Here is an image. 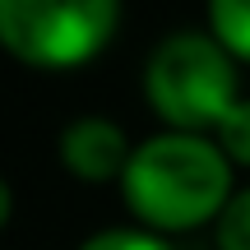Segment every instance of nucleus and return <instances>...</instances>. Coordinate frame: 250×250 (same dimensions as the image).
I'll return each mask as SVG.
<instances>
[{
  "label": "nucleus",
  "instance_id": "f257e3e1",
  "mask_svg": "<svg viewBox=\"0 0 250 250\" xmlns=\"http://www.w3.org/2000/svg\"><path fill=\"white\" fill-rule=\"evenodd\" d=\"M144 93L171 130L204 134L250 167V102L236 98V65L208 33H176L153 51Z\"/></svg>",
  "mask_w": 250,
  "mask_h": 250
},
{
  "label": "nucleus",
  "instance_id": "f03ea898",
  "mask_svg": "<svg viewBox=\"0 0 250 250\" xmlns=\"http://www.w3.org/2000/svg\"><path fill=\"white\" fill-rule=\"evenodd\" d=\"M121 195L148 232H190L232 204V158L204 134H153L134 148Z\"/></svg>",
  "mask_w": 250,
  "mask_h": 250
},
{
  "label": "nucleus",
  "instance_id": "7ed1b4c3",
  "mask_svg": "<svg viewBox=\"0 0 250 250\" xmlns=\"http://www.w3.org/2000/svg\"><path fill=\"white\" fill-rule=\"evenodd\" d=\"M121 0H0V42L33 70L88 65L111 42Z\"/></svg>",
  "mask_w": 250,
  "mask_h": 250
},
{
  "label": "nucleus",
  "instance_id": "20e7f679",
  "mask_svg": "<svg viewBox=\"0 0 250 250\" xmlns=\"http://www.w3.org/2000/svg\"><path fill=\"white\" fill-rule=\"evenodd\" d=\"M134 148L125 130L107 116H79L61 130V162L79 181H121Z\"/></svg>",
  "mask_w": 250,
  "mask_h": 250
},
{
  "label": "nucleus",
  "instance_id": "39448f33",
  "mask_svg": "<svg viewBox=\"0 0 250 250\" xmlns=\"http://www.w3.org/2000/svg\"><path fill=\"white\" fill-rule=\"evenodd\" d=\"M208 37L250 65V0H208Z\"/></svg>",
  "mask_w": 250,
  "mask_h": 250
},
{
  "label": "nucleus",
  "instance_id": "423d86ee",
  "mask_svg": "<svg viewBox=\"0 0 250 250\" xmlns=\"http://www.w3.org/2000/svg\"><path fill=\"white\" fill-rule=\"evenodd\" d=\"M218 250H250V190H236L213 227Z\"/></svg>",
  "mask_w": 250,
  "mask_h": 250
},
{
  "label": "nucleus",
  "instance_id": "0eeeda50",
  "mask_svg": "<svg viewBox=\"0 0 250 250\" xmlns=\"http://www.w3.org/2000/svg\"><path fill=\"white\" fill-rule=\"evenodd\" d=\"M79 250H171V246L148 227H111V232L88 236Z\"/></svg>",
  "mask_w": 250,
  "mask_h": 250
}]
</instances>
